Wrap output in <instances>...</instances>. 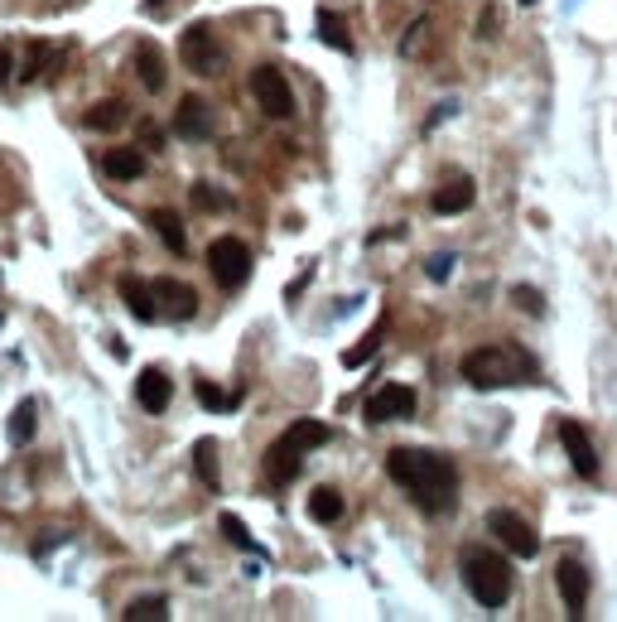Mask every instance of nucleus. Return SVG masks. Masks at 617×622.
<instances>
[{"label": "nucleus", "mask_w": 617, "mask_h": 622, "mask_svg": "<svg viewBox=\"0 0 617 622\" xmlns=\"http://www.w3.org/2000/svg\"><path fill=\"white\" fill-rule=\"evenodd\" d=\"M555 589H560V598H564V618H574V622L584 618L593 579H589V569L579 565L574 555H564L560 565H555Z\"/></svg>", "instance_id": "9d476101"}, {"label": "nucleus", "mask_w": 617, "mask_h": 622, "mask_svg": "<svg viewBox=\"0 0 617 622\" xmlns=\"http://www.w3.org/2000/svg\"><path fill=\"white\" fill-rule=\"evenodd\" d=\"M63 63H68V49L63 44H29V58L25 68H20V82H49L63 73Z\"/></svg>", "instance_id": "2eb2a0df"}, {"label": "nucleus", "mask_w": 617, "mask_h": 622, "mask_svg": "<svg viewBox=\"0 0 617 622\" xmlns=\"http://www.w3.org/2000/svg\"><path fill=\"white\" fill-rule=\"evenodd\" d=\"M415 415V391L405 386V381H386L381 391L367 396V406H362V420L367 425H391V420H410Z\"/></svg>", "instance_id": "1a4fd4ad"}, {"label": "nucleus", "mask_w": 617, "mask_h": 622, "mask_svg": "<svg viewBox=\"0 0 617 622\" xmlns=\"http://www.w3.org/2000/svg\"><path fill=\"white\" fill-rule=\"evenodd\" d=\"M155 295H160V314L174 324H188L198 314V290L184 280H155Z\"/></svg>", "instance_id": "ddd939ff"}, {"label": "nucleus", "mask_w": 617, "mask_h": 622, "mask_svg": "<svg viewBox=\"0 0 617 622\" xmlns=\"http://www.w3.org/2000/svg\"><path fill=\"white\" fill-rule=\"evenodd\" d=\"M425 275H430V280H449V275H454V256H449V251H444V256H430V261H425Z\"/></svg>", "instance_id": "473e14b6"}, {"label": "nucleus", "mask_w": 617, "mask_h": 622, "mask_svg": "<svg viewBox=\"0 0 617 622\" xmlns=\"http://www.w3.org/2000/svg\"><path fill=\"white\" fill-rule=\"evenodd\" d=\"M188 459H193V473H198V483L213 487V492L222 487V473H217V439H198Z\"/></svg>", "instance_id": "aec40b11"}, {"label": "nucleus", "mask_w": 617, "mask_h": 622, "mask_svg": "<svg viewBox=\"0 0 617 622\" xmlns=\"http://www.w3.org/2000/svg\"><path fill=\"white\" fill-rule=\"evenodd\" d=\"M111 179H140L145 174V150H111L107 160H102Z\"/></svg>", "instance_id": "393cba45"}, {"label": "nucleus", "mask_w": 617, "mask_h": 622, "mask_svg": "<svg viewBox=\"0 0 617 622\" xmlns=\"http://www.w3.org/2000/svg\"><path fill=\"white\" fill-rule=\"evenodd\" d=\"M126 111L131 107H126L121 97H102L82 121H87V131H116V126H126Z\"/></svg>", "instance_id": "412c9836"}, {"label": "nucleus", "mask_w": 617, "mask_h": 622, "mask_svg": "<svg viewBox=\"0 0 617 622\" xmlns=\"http://www.w3.org/2000/svg\"><path fill=\"white\" fill-rule=\"evenodd\" d=\"M208 271H213V280L227 295L242 290L246 280H251V246H246L242 237H217V242L208 246Z\"/></svg>", "instance_id": "39448f33"}, {"label": "nucleus", "mask_w": 617, "mask_h": 622, "mask_svg": "<svg viewBox=\"0 0 617 622\" xmlns=\"http://www.w3.org/2000/svg\"><path fill=\"white\" fill-rule=\"evenodd\" d=\"M179 54L193 73H203V78H217L222 73V63H227V49H222V39L213 34L208 20H198V25L184 29V39H179Z\"/></svg>", "instance_id": "423d86ee"}, {"label": "nucleus", "mask_w": 617, "mask_h": 622, "mask_svg": "<svg viewBox=\"0 0 617 622\" xmlns=\"http://www.w3.org/2000/svg\"><path fill=\"white\" fill-rule=\"evenodd\" d=\"M126 622H164L169 618V598L164 594H145V598H135L131 608L121 613Z\"/></svg>", "instance_id": "a878e982"}, {"label": "nucleus", "mask_w": 617, "mask_h": 622, "mask_svg": "<svg viewBox=\"0 0 617 622\" xmlns=\"http://www.w3.org/2000/svg\"><path fill=\"white\" fill-rule=\"evenodd\" d=\"M458 565H463V584H468V594L478 598L483 608H507L511 565L497 555V550H487V545H468Z\"/></svg>", "instance_id": "20e7f679"}, {"label": "nucleus", "mask_w": 617, "mask_h": 622, "mask_svg": "<svg viewBox=\"0 0 617 622\" xmlns=\"http://www.w3.org/2000/svg\"><path fill=\"white\" fill-rule=\"evenodd\" d=\"M251 97H256V107L266 111L270 121L295 116V92H290L285 73H280V68H270V63H261V68L251 73Z\"/></svg>", "instance_id": "0eeeda50"}, {"label": "nucleus", "mask_w": 617, "mask_h": 622, "mask_svg": "<svg viewBox=\"0 0 617 622\" xmlns=\"http://www.w3.org/2000/svg\"><path fill=\"white\" fill-rule=\"evenodd\" d=\"M473 198H478V189H473V179L468 174H454L449 184H439L430 198V208L439 217H458V213H468L473 208Z\"/></svg>", "instance_id": "4468645a"}, {"label": "nucleus", "mask_w": 617, "mask_h": 622, "mask_svg": "<svg viewBox=\"0 0 617 622\" xmlns=\"http://www.w3.org/2000/svg\"><path fill=\"white\" fill-rule=\"evenodd\" d=\"M135 73H140V82L150 87V92H164V82H169V73H164V54L145 39V44H135Z\"/></svg>", "instance_id": "a211bd4d"}, {"label": "nucleus", "mask_w": 617, "mask_h": 622, "mask_svg": "<svg viewBox=\"0 0 617 622\" xmlns=\"http://www.w3.org/2000/svg\"><path fill=\"white\" fill-rule=\"evenodd\" d=\"M487 531L497 536V541L507 545L511 555H521V560H536L540 555V536L531 521H521L516 512H507V507H497V512H487Z\"/></svg>", "instance_id": "6e6552de"}, {"label": "nucleus", "mask_w": 617, "mask_h": 622, "mask_svg": "<svg viewBox=\"0 0 617 622\" xmlns=\"http://www.w3.org/2000/svg\"><path fill=\"white\" fill-rule=\"evenodd\" d=\"M217 526H222V536H227L232 545H242V550H251L256 560H266V550H261V545L251 541V531H246V526H242V521H237L232 512H222V521H217Z\"/></svg>", "instance_id": "c85d7f7f"}, {"label": "nucleus", "mask_w": 617, "mask_h": 622, "mask_svg": "<svg viewBox=\"0 0 617 622\" xmlns=\"http://www.w3.org/2000/svg\"><path fill=\"white\" fill-rule=\"evenodd\" d=\"M381 333H386V319H381V324H376L372 333H367V338H362V343H357L352 352H343V367H362V362H367V357L376 352V343H381Z\"/></svg>", "instance_id": "c756f323"}, {"label": "nucleus", "mask_w": 617, "mask_h": 622, "mask_svg": "<svg viewBox=\"0 0 617 622\" xmlns=\"http://www.w3.org/2000/svg\"><path fill=\"white\" fill-rule=\"evenodd\" d=\"M511 304H516V309H526L531 319H540V314H545V295H540V290H531V285H516V290H511Z\"/></svg>", "instance_id": "2f4dec72"}, {"label": "nucleus", "mask_w": 617, "mask_h": 622, "mask_svg": "<svg viewBox=\"0 0 617 622\" xmlns=\"http://www.w3.org/2000/svg\"><path fill=\"white\" fill-rule=\"evenodd\" d=\"M135 401H140V410H150V415L169 410V401H174V386H169V377H164L160 367H145V372L135 377Z\"/></svg>", "instance_id": "dca6fc26"}, {"label": "nucleus", "mask_w": 617, "mask_h": 622, "mask_svg": "<svg viewBox=\"0 0 617 622\" xmlns=\"http://www.w3.org/2000/svg\"><path fill=\"white\" fill-rule=\"evenodd\" d=\"M164 145V131L155 121H140V150H160Z\"/></svg>", "instance_id": "72a5a7b5"}, {"label": "nucleus", "mask_w": 617, "mask_h": 622, "mask_svg": "<svg viewBox=\"0 0 617 622\" xmlns=\"http://www.w3.org/2000/svg\"><path fill=\"white\" fill-rule=\"evenodd\" d=\"M319 39L328 44V49H338V54H352L348 20H343L338 10H319Z\"/></svg>", "instance_id": "5701e85b"}, {"label": "nucleus", "mask_w": 617, "mask_h": 622, "mask_svg": "<svg viewBox=\"0 0 617 622\" xmlns=\"http://www.w3.org/2000/svg\"><path fill=\"white\" fill-rule=\"evenodd\" d=\"M174 131H179L184 140H213V131H217L213 107H208L203 97L188 92L184 102H179V111H174Z\"/></svg>", "instance_id": "f8f14e48"}, {"label": "nucleus", "mask_w": 617, "mask_h": 622, "mask_svg": "<svg viewBox=\"0 0 617 622\" xmlns=\"http://www.w3.org/2000/svg\"><path fill=\"white\" fill-rule=\"evenodd\" d=\"M560 444H564V454H569V463H574V473L584 483H598V449H593L589 430L579 420H560Z\"/></svg>", "instance_id": "9b49d317"}, {"label": "nucleus", "mask_w": 617, "mask_h": 622, "mask_svg": "<svg viewBox=\"0 0 617 622\" xmlns=\"http://www.w3.org/2000/svg\"><path fill=\"white\" fill-rule=\"evenodd\" d=\"M34 415H39V406H34L29 396L15 410H10V430H5V434H10V444H15V449H25L29 439H34V425H39Z\"/></svg>", "instance_id": "b1692460"}, {"label": "nucleus", "mask_w": 617, "mask_h": 622, "mask_svg": "<svg viewBox=\"0 0 617 622\" xmlns=\"http://www.w3.org/2000/svg\"><path fill=\"white\" fill-rule=\"evenodd\" d=\"M497 25H502V15H497V5H487L478 20V39H497Z\"/></svg>", "instance_id": "f704fd0d"}, {"label": "nucleus", "mask_w": 617, "mask_h": 622, "mask_svg": "<svg viewBox=\"0 0 617 622\" xmlns=\"http://www.w3.org/2000/svg\"><path fill=\"white\" fill-rule=\"evenodd\" d=\"M425 44H430V20L420 15L415 25L405 29V39H401V54H405V58H420V49H425Z\"/></svg>", "instance_id": "7c9ffc66"}, {"label": "nucleus", "mask_w": 617, "mask_h": 622, "mask_svg": "<svg viewBox=\"0 0 617 622\" xmlns=\"http://www.w3.org/2000/svg\"><path fill=\"white\" fill-rule=\"evenodd\" d=\"M121 299L131 304V314L140 319V324H155V319H160V295H155V285H150V280L126 275V280H121Z\"/></svg>", "instance_id": "f3484780"}, {"label": "nucleus", "mask_w": 617, "mask_h": 622, "mask_svg": "<svg viewBox=\"0 0 617 622\" xmlns=\"http://www.w3.org/2000/svg\"><path fill=\"white\" fill-rule=\"evenodd\" d=\"M150 227L160 232V242L169 246L174 256H184V251H188V237H184V217H179V213H169V208H155V213H150Z\"/></svg>", "instance_id": "6ab92c4d"}, {"label": "nucleus", "mask_w": 617, "mask_h": 622, "mask_svg": "<svg viewBox=\"0 0 617 622\" xmlns=\"http://www.w3.org/2000/svg\"><path fill=\"white\" fill-rule=\"evenodd\" d=\"M145 10H150V15H164V10H169V0H145Z\"/></svg>", "instance_id": "e433bc0d"}, {"label": "nucleus", "mask_w": 617, "mask_h": 622, "mask_svg": "<svg viewBox=\"0 0 617 622\" xmlns=\"http://www.w3.org/2000/svg\"><path fill=\"white\" fill-rule=\"evenodd\" d=\"M328 439H333V430L323 420H295V425H285V434L266 449V478L275 487H290L299 478L304 459H309V449H319Z\"/></svg>", "instance_id": "7ed1b4c3"}, {"label": "nucleus", "mask_w": 617, "mask_h": 622, "mask_svg": "<svg viewBox=\"0 0 617 622\" xmlns=\"http://www.w3.org/2000/svg\"><path fill=\"white\" fill-rule=\"evenodd\" d=\"M521 5H536V0H521Z\"/></svg>", "instance_id": "4c0bfd02"}, {"label": "nucleus", "mask_w": 617, "mask_h": 622, "mask_svg": "<svg viewBox=\"0 0 617 622\" xmlns=\"http://www.w3.org/2000/svg\"><path fill=\"white\" fill-rule=\"evenodd\" d=\"M193 396H198V401H203L208 410H217V415H222V410H237V406H242V391H217L213 381H193Z\"/></svg>", "instance_id": "bb28decb"}, {"label": "nucleus", "mask_w": 617, "mask_h": 622, "mask_svg": "<svg viewBox=\"0 0 617 622\" xmlns=\"http://www.w3.org/2000/svg\"><path fill=\"white\" fill-rule=\"evenodd\" d=\"M391 483L405 487V497L425 516H449L458 502V468L454 459L434 454V449H391L386 454Z\"/></svg>", "instance_id": "f257e3e1"}, {"label": "nucleus", "mask_w": 617, "mask_h": 622, "mask_svg": "<svg viewBox=\"0 0 617 622\" xmlns=\"http://www.w3.org/2000/svg\"><path fill=\"white\" fill-rule=\"evenodd\" d=\"M309 516H314L319 526L343 521V492H338V487H314V492H309Z\"/></svg>", "instance_id": "4be33fe9"}, {"label": "nucleus", "mask_w": 617, "mask_h": 622, "mask_svg": "<svg viewBox=\"0 0 617 622\" xmlns=\"http://www.w3.org/2000/svg\"><path fill=\"white\" fill-rule=\"evenodd\" d=\"M458 372H463L468 386H478V391H502V386H526V381H536L540 362L526 348H516V343H487V348L468 352Z\"/></svg>", "instance_id": "f03ea898"}, {"label": "nucleus", "mask_w": 617, "mask_h": 622, "mask_svg": "<svg viewBox=\"0 0 617 622\" xmlns=\"http://www.w3.org/2000/svg\"><path fill=\"white\" fill-rule=\"evenodd\" d=\"M10 68H15V58H10V44H0V87L10 82Z\"/></svg>", "instance_id": "c9c22d12"}, {"label": "nucleus", "mask_w": 617, "mask_h": 622, "mask_svg": "<svg viewBox=\"0 0 617 622\" xmlns=\"http://www.w3.org/2000/svg\"><path fill=\"white\" fill-rule=\"evenodd\" d=\"M188 193H193V203H198L203 213H227V208H232V193H217V184H208V179H198Z\"/></svg>", "instance_id": "cd10ccee"}]
</instances>
